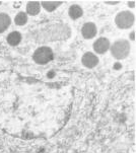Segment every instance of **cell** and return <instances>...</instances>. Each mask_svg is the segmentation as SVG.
Masks as SVG:
<instances>
[{
	"label": "cell",
	"instance_id": "obj_1",
	"mask_svg": "<svg viewBox=\"0 0 136 153\" xmlns=\"http://www.w3.org/2000/svg\"><path fill=\"white\" fill-rule=\"evenodd\" d=\"M111 52L116 59H124L129 55L130 52V44L126 40H119L115 42L111 47Z\"/></svg>",
	"mask_w": 136,
	"mask_h": 153
},
{
	"label": "cell",
	"instance_id": "obj_7",
	"mask_svg": "<svg viewBox=\"0 0 136 153\" xmlns=\"http://www.w3.org/2000/svg\"><path fill=\"white\" fill-rule=\"evenodd\" d=\"M41 9V3L38 1H31L28 3L27 6V11L28 14L31 15H36L40 12Z\"/></svg>",
	"mask_w": 136,
	"mask_h": 153
},
{
	"label": "cell",
	"instance_id": "obj_8",
	"mask_svg": "<svg viewBox=\"0 0 136 153\" xmlns=\"http://www.w3.org/2000/svg\"><path fill=\"white\" fill-rule=\"evenodd\" d=\"M82 13H83V11L79 5L74 4V5H72V6H70L69 16L71 17L72 19H79V17H81Z\"/></svg>",
	"mask_w": 136,
	"mask_h": 153
},
{
	"label": "cell",
	"instance_id": "obj_6",
	"mask_svg": "<svg viewBox=\"0 0 136 153\" xmlns=\"http://www.w3.org/2000/svg\"><path fill=\"white\" fill-rule=\"evenodd\" d=\"M81 33L84 39H91L96 35V27L95 25V23L87 22L82 27Z\"/></svg>",
	"mask_w": 136,
	"mask_h": 153
},
{
	"label": "cell",
	"instance_id": "obj_11",
	"mask_svg": "<svg viewBox=\"0 0 136 153\" xmlns=\"http://www.w3.org/2000/svg\"><path fill=\"white\" fill-rule=\"evenodd\" d=\"M41 4L47 11H53V10H55L57 7L62 4V2L61 1H42Z\"/></svg>",
	"mask_w": 136,
	"mask_h": 153
},
{
	"label": "cell",
	"instance_id": "obj_17",
	"mask_svg": "<svg viewBox=\"0 0 136 153\" xmlns=\"http://www.w3.org/2000/svg\"><path fill=\"white\" fill-rule=\"evenodd\" d=\"M130 39L133 41V40H135V33H131V35H130Z\"/></svg>",
	"mask_w": 136,
	"mask_h": 153
},
{
	"label": "cell",
	"instance_id": "obj_3",
	"mask_svg": "<svg viewBox=\"0 0 136 153\" xmlns=\"http://www.w3.org/2000/svg\"><path fill=\"white\" fill-rule=\"evenodd\" d=\"M117 27L119 28H129L133 25L134 22V15L130 11H122L118 13V15L115 19Z\"/></svg>",
	"mask_w": 136,
	"mask_h": 153
},
{
	"label": "cell",
	"instance_id": "obj_12",
	"mask_svg": "<svg viewBox=\"0 0 136 153\" xmlns=\"http://www.w3.org/2000/svg\"><path fill=\"white\" fill-rule=\"evenodd\" d=\"M15 23L17 25H25V22H28V15L25 13V12H19L16 16H15V19H14Z\"/></svg>",
	"mask_w": 136,
	"mask_h": 153
},
{
	"label": "cell",
	"instance_id": "obj_15",
	"mask_svg": "<svg viewBox=\"0 0 136 153\" xmlns=\"http://www.w3.org/2000/svg\"><path fill=\"white\" fill-rule=\"evenodd\" d=\"M106 3H108V4H117V3H119V1H106Z\"/></svg>",
	"mask_w": 136,
	"mask_h": 153
},
{
	"label": "cell",
	"instance_id": "obj_5",
	"mask_svg": "<svg viewBox=\"0 0 136 153\" xmlns=\"http://www.w3.org/2000/svg\"><path fill=\"white\" fill-rule=\"evenodd\" d=\"M99 63V58L96 57L95 54L87 52L85 53L82 57V64L87 68H93L98 65Z\"/></svg>",
	"mask_w": 136,
	"mask_h": 153
},
{
	"label": "cell",
	"instance_id": "obj_16",
	"mask_svg": "<svg viewBox=\"0 0 136 153\" xmlns=\"http://www.w3.org/2000/svg\"><path fill=\"white\" fill-rule=\"evenodd\" d=\"M128 5H129L130 7H134L135 5V2L134 1H131V2H128Z\"/></svg>",
	"mask_w": 136,
	"mask_h": 153
},
{
	"label": "cell",
	"instance_id": "obj_14",
	"mask_svg": "<svg viewBox=\"0 0 136 153\" xmlns=\"http://www.w3.org/2000/svg\"><path fill=\"white\" fill-rule=\"evenodd\" d=\"M54 76H55L54 71H51V72H49V73H48V77H50V78H52V77H54Z\"/></svg>",
	"mask_w": 136,
	"mask_h": 153
},
{
	"label": "cell",
	"instance_id": "obj_18",
	"mask_svg": "<svg viewBox=\"0 0 136 153\" xmlns=\"http://www.w3.org/2000/svg\"><path fill=\"white\" fill-rule=\"evenodd\" d=\"M0 4H1V1H0Z\"/></svg>",
	"mask_w": 136,
	"mask_h": 153
},
{
	"label": "cell",
	"instance_id": "obj_4",
	"mask_svg": "<svg viewBox=\"0 0 136 153\" xmlns=\"http://www.w3.org/2000/svg\"><path fill=\"white\" fill-rule=\"evenodd\" d=\"M110 48V42L108 39L106 38H101L99 40H96L95 44H93V49L96 53L99 54H104L109 50Z\"/></svg>",
	"mask_w": 136,
	"mask_h": 153
},
{
	"label": "cell",
	"instance_id": "obj_9",
	"mask_svg": "<svg viewBox=\"0 0 136 153\" xmlns=\"http://www.w3.org/2000/svg\"><path fill=\"white\" fill-rule=\"evenodd\" d=\"M22 41V35H20L18 32H12L10 33L7 37V42H8L9 45L11 46H16L20 43Z\"/></svg>",
	"mask_w": 136,
	"mask_h": 153
},
{
	"label": "cell",
	"instance_id": "obj_10",
	"mask_svg": "<svg viewBox=\"0 0 136 153\" xmlns=\"http://www.w3.org/2000/svg\"><path fill=\"white\" fill-rule=\"evenodd\" d=\"M10 17L6 13H0V33H3L10 25Z\"/></svg>",
	"mask_w": 136,
	"mask_h": 153
},
{
	"label": "cell",
	"instance_id": "obj_2",
	"mask_svg": "<svg viewBox=\"0 0 136 153\" xmlns=\"http://www.w3.org/2000/svg\"><path fill=\"white\" fill-rule=\"evenodd\" d=\"M54 58V54L49 47H41L34 53V60L39 64H46Z\"/></svg>",
	"mask_w": 136,
	"mask_h": 153
},
{
	"label": "cell",
	"instance_id": "obj_13",
	"mask_svg": "<svg viewBox=\"0 0 136 153\" xmlns=\"http://www.w3.org/2000/svg\"><path fill=\"white\" fill-rule=\"evenodd\" d=\"M121 64H120V63H116V64H115V65H114V69H120V68H121Z\"/></svg>",
	"mask_w": 136,
	"mask_h": 153
}]
</instances>
